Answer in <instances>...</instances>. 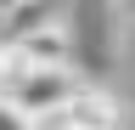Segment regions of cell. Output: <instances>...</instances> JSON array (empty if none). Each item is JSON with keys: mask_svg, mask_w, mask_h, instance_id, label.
I'll list each match as a JSON object with an SVG mask.
<instances>
[{"mask_svg": "<svg viewBox=\"0 0 135 130\" xmlns=\"http://www.w3.org/2000/svg\"><path fill=\"white\" fill-rule=\"evenodd\" d=\"M79 85H84V74H79V68H23V74H17V85L6 91V102L34 124V119L62 113V107L79 96Z\"/></svg>", "mask_w": 135, "mask_h": 130, "instance_id": "1", "label": "cell"}, {"mask_svg": "<svg viewBox=\"0 0 135 130\" xmlns=\"http://www.w3.org/2000/svg\"><path fill=\"white\" fill-rule=\"evenodd\" d=\"M56 17H62L56 0H11V6H0V51H17L28 34H40Z\"/></svg>", "mask_w": 135, "mask_h": 130, "instance_id": "3", "label": "cell"}, {"mask_svg": "<svg viewBox=\"0 0 135 130\" xmlns=\"http://www.w3.org/2000/svg\"><path fill=\"white\" fill-rule=\"evenodd\" d=\"M62 119H68V130H124V102H118L107 85L84 79L79 96L62 107Z\"/></svg>", "mask_w": 135, "mask_h": 130, "instance_id": "2", "label": "cell"}, {"mask_svg": "<svg viewBox=\"0 0 135 130\" xmlns=\"http://www.w3.org/2000/svg\"><path fill=\"white\" fill-rule=\"evenodd\" d=\"M0 130H34V124L23 119V113H17V107L6 102V96H0Z\"/></svg>", "mask_w": 135, "mask_h": 130, "instance_id": "4", "label": "cell"}, {"mask_svg": "<svg viewBox=\"0 0 135 130\" xmlns=\"http://www.w3.org/2000/svg\"><path fill=\"white\" fill-rule=\"evenodd\" d=\"M113 11L118 17H135V0H113Z\"/></svg>", "mask_w": 135, "mask_h": 130, "instance_id": "5", "label": "cell"}]
</instances>
